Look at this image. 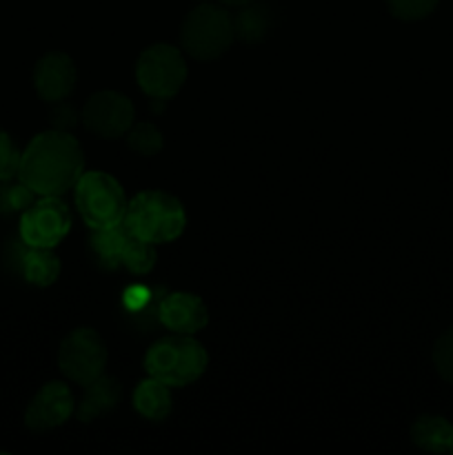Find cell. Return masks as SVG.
<instances>
[{
    "label": "cell",
    "instance_id": "6da1fadb",
    "mask_svg": "<svg viewBox=\"0 0 453 455\" xmlns=\"http://www.w3.org/2000/svg\"><path fill=\"white\" fill-rule=\"evenodd\" d=\"M84 173V154L69 132L49 129L27 142L20 156L18 180L36 196H62Z\"/></svg>",
    "mask_w": 453,
    "mask_h": 455
},
{
    "label": "cell",
    "instance_id": "7a4b0ae2",
    "mask_svg": "<svg viewBox=\"0 0 453 455\" xmlns=\"http://www.w3.org/2000/svg\"><path fill=\"white\" fill-rule=\"evenodd\" d=\"M147 376L164 382L171 389H182V387L194 385L207 371L209 354L203 342L195 340L194 336L185 333H171L147 349L145 360Z\"/></svg>",
    "mask_w": 453,
    "mask_h": 455
},
{
    "label": "cell",
    "instance_id": "3957f363",
    "mask_svg": "<svg viewBox=\"0 0 453 455\" xmlns=\"http://www.w3.org/2000/svg\"><path fill=\"white\" fill-rule=\"evenodd\" d=\"M123 222L136 238L158 247L180 238L187 225V213L173 194L147 189L129 200Z\"/></svg>",
    "mask_w": 453,
    "mask_h": 455
},
{
    "label": "cell",
    "instance_id": "277c9868",
    "mask_svg": "<svg viewBox=\"0 0 453 455\" xmlns=\"http://www.w3.org/2000/svg\"><path fill=\"white\" fill-rule=\"evenodd\" d=\"M234 40V16L220 3L216 4L209 3V0H203L182 20V52L194 58V60H216L222 53L229 52Z\"/></svg>",
    "mask_w": 453,
    "mask_h": 455
},
{
    "label": "cell",
    "instance_id": "5b68a950",
    "mask_svg": "<svg viewBox=\"0 0 453 455\" xmlns=\"http://www.w3.org/2000/svg\"><path fill=\"white\" fill-rule=\"evenodd\" d=\"M74 200L80 218L91 229L120 225L129 204L123 185L107 172H84L74 185Z\"/></svg>",
    "mask_w": 453,
    "mask_h": 455
},
{
    "label": "cell",
    "instance_id": "8992f818",
    "mask_svg": "<svg viewBox=\"0 0 453 455\" xmlns=\"http://www.w3.org/2000/svg\"><path fill=\"white\" fill-rule=\"evenodd\" d=\"M185 52L173 44H149L136 60V83L151 100H169L178 96L187 83Z\"/></svg>",
    "mask_w": 453,
    "mask_h": 455
},
{
    "label": "cell",
    "instance_id": "52a82bcc",
    "mask_svg": "<svg viewBox=\"0 0 453 455\" xmlns=\"http://www.w3.org/2000/svg\"><path fill=\"white\" fill-rule=\"evenodd\" d=\"M107 358L109 355L100 333L91 327H78L62 338L58 349V369L74 385L87 387L105 376Z\"/></svg>",
    "mask_w": 453,
    "mask_h": 455
},
{
    "label": "cell",
    "instance_id": "ba28073f",
    "mask_svg": "<svg viewBox=\"0 0 453 455\" xmlns=\"http://www.w3.org/2000/svg\"><path fill=\"white\" fill-rule=\"evenodd\" d=\"M71 231L69 207L60 196H38L31 207L20 213L18 234L25 247L56 249Z\"/></svg>",
    "mask_w": 453,
    "mask_h": 455
},
{
    "label": "cell",
    "instance_id": "9c48e42d",
    "mask_svg": "<svg viewBox=\"0 0 453 455\" xmlns=\"http://www.w3.org/2000/svg\"><path fill=\"white\" fill-rule=\"evenodd\" d=\"M80 118L93 136L115 140V138L127 136L131 124L136 123V107H133L131 98L124 93L105 89V92H96L89 96Z\"/></svg>",
    "mask_w": 453,
    "mask_h": 455
},
{
    "label": "cell",
    "instance_id": "30bf717a",
    "mask_svg": "<svg viewBox=\"0 0 453 455\" xmlns=\"http://www.w3.org/2000/svg\"><path fill=\"white\" fill-rule=\"evenodd\" d=\"M76 416V398L65 382H47L36 391L25 409V427L34 434L58 429Z\"/></svg>",
    "mask_w": 453,
    "mask_h": 455
},
{
    "label": "cell",
    "instance_id": "8fae6325",
    "mask_svg": "<svg viewBox=\"0 0 453 455\" xmlns=\"http://www.w3.org/2000/svg\"><path fill=\"white\" fill-rule=\"evenodd\" d=\"M76 80H78V69L74 65V58L67 56L65 52L44 53L31 71L36 93L40 100L49 102V105L67 100L74 93Z\"/></svg>",
    "mask_w": 453,
    "mask_h": 455
},
{
    "label": "cell",
    "instance_id": "7c38bea8",
    "mask_svg": "<svg viewBox=\"0 0 453 455\" xmlns=\"http://www.w3.org/2000/svg\"><path fill=\"white\" fill-rule=\"evenodd\" d=\"M158 323L171 333L195 336L209 324V309L200 296L191 291H171L155 307Z\"/></svg>",
    "mask_w": 453,
    "mask_h": 455
},
{
    "label": "cell",
    "instance_id": "4fadbf2b",
    "mask_svg": "<svg viewBox=\"0 0 453 455\" xmlns=\"http://www.w3.org/2000/svg\"><path fill=\"white\" fill-rule=\"evenodd\" d=\"M83 398L76 403V418L84 425L109 413L118 404L120 394H123L120 382L111 376H100L91 385L83 387Z\"/></svg>",
    "mask_w": 453,
    "mask_h": 455
},
{
    "label": "cell",
    "instance_id": "5bb4252c",
    "mask_svg": "<svg viewBox=\"0 0 453 455\" xmlns=\"http://www.w3.org/2000/svg\"><path fill=\"white\" fill-rule=\"evenodd\" d=\"M131 403L133 409L138 411V416H142L149 422H163L167 420L169 413H171L173 409L171 387L155 380V378L147 376L145 380L138 382L136 389H133Z\"/></svg>",
    "mask_w": 453,
    "mask_h": 455
},
{
    "label": "cell",
    "instance_id": "9a60e30c",
    "mask_svg": "<svg viewBox=\"0 0 453 455\" xmlns=\"http://www.w3.org/2000/svg\"><path fill=\"white\" fill-rule=\"evenodd\" d=\"M411 443L429 453L453 451V425L442 416H420L411 425Z\"/></svg>",
    "mask_w": 453,
    "mask_h": 455
},
{
    "label": "cell",
    "instance_id": "2e32d148",
    "mask_svg": "<svg viewBox=\"0 0 453 455\" xmlns=\"http://www.w3.org/2000/svg\"><path fill=\"white\" fill-rule=\"evenodd\" d=\"M20 269L27 284L38 289H47L60 278L62 262L53 249L27 247V251L22 253Z\"/></svg>",
    "mask_w": 453,
    "mask_h": 455
},
{
    "label": "cell",
    "instance_id": "e0dca14e",
    "mask_svg": "<svg viewBox=\"0 0 453 455\" xmlns=\"http://www.w3.org/2000/svg\"><path fill=\"white\" fill-rule=\"evenodd\" d=\"M235 38L247 44H258L266 38L271 29V12L266 4L253 0L251 4H244L234 16Z\"/></svg>",
    "mask_w": 453,
    "mask_h": 455
},
{
    "label": "cell",
    "instance_id": "ac0fdd59",
    "mask_svg": "<svg viewBox=\"0 0 453 455\" xmlns=\"http://www.w3.org/2000/svg\"><path fill=\"white\" fill-rule=\"evenodd\" d=\"M91 251L96 260L100 262L102 269L114 271L120 267V249H123L124 238L129 235V229L124 222L107 229H91Z\"/></svg>",
    "mask_w": 453,
    "mask_h": 455
},
{
    "label": "cell",
    "instance_id": "d6986e66",
    "mask_svg": "<svg viewBox=\"0 0 453 455\" xmlns=\"http://www.w3.org/2000/svg\"><path fill=\"white\" fill-rule=\"evenodd\" d=\"M155 260H158L155 244L145 243L129 231L123 249H120V267H124L133 275H147L155 267Z\"/></svg>",
    "mask_w": 453,
    "mask_h": 455
},
{
    "label": "cell",
    "instance_id": "ffe728a7",
    "mask_svg": "<svg viewBox=\"0 0 453 455\" xmlns=\"http://www.w3.org/2000/svg\"><path fill=\"white\" fill-rule=\"evenodd\" d=\"M127 147L138 156H158L164 149V136L154 123L149 120H142V123H133L131 129L127 132Z\"/></svg>",
    "mask_w": 453,
    "mask_h": 455
},
{
    "label": "cell",
    "instance_id": "44dd1931",
    "mask_svg": "<svg viewBox=\"0 0 453 455\" xmlns=\"http://www.w3.org/2000/svg\"><path fill=\"white\" fill-rule=\"evenodd\" d=\"M393 18L404 22H417L429 18L438 9L440 0H385Z\"/></svg>",
    "mask_w": 453,
    "mask_h": 455
},
{
    "label": "cell",
    "instance_id": "7402d4cb",
    "mask_svg": "<svg viewBox=\"0 0 453 455\" xmlns=\"http://www.w3.org/2000/svg\"><path fill=\"white\" fill-rule=\"evenodd\" d=\"M0 213H22L27 207L34 204V200L38 196L29 189L27 185H22L20 180L16 185H7V182H0Z\"/></svg>",
    "mask_w": 453,
    "mask_h": 455
},
{
    "label": "cell",
    "instance_id": "603a6c76",
    "mask_svg": "<svg viewBox=\"0 0 453 455\" xmlns=\"http://www.w3.org/2000/svg\"><path fill=\"white\" fill-rule=\"evenodd\" d=\"M431 360H433L438 376L444 382H449V385H453V324L440 333V338L433 345V351H431Z\"/></svg>",
    "mask_w": 453,
    "mask_h": 455
},
{
    "label": "cell",
    "instance_id": "cb8c5ba5",
    "mask_svg": "<svg viewBox=\"0 0 453 455\" xmlns=\"http://www.w3.org/2000/svg\"><path fill=\"white\" fill-rule=\"evenodd\" d=\"M22 151L18 149L13 138L4 129H0V182H9L18 178Z\"/></svg>",
    "mask_w": 453,
    "mask_h": 455
},
{
    "label": "cell",
    "instance_id": "d4e9b609",
    "mask_svg": "<svg viewBox=\"0 0 453 455\" xmlns=\"http://www.w3.org/2000/svg\"><path fill=\"white\" fill-rule=\"evenodd\" d=\"M149 302H151V289L145 287V284H131V287L124 289L123 305L124 309L131 311V314H140V311H145Z\"/></svg>",
    "mask_w": 453,
    "mask_h": 455
},
{
    "label": "cell",
    "instance_id": "484cf974",
    "mask_svg": "<svg viewBox=\"0 0 453 455\" xmlns=\"http://www.w3.org/2000/svg\"><path fill=\"white\" fill-rule=\"evenodd\" d=\"M78 116H76L74 107L65 105V100L56 102V109L52 111V123L53 129H60V132H69L76 123H78Z\"/></svg>",
    "mask_w": 453,
    "mask_h": 455
},
{
    "label": "cell",
    "instance_id": "4316f807",
    "mask_svg": "<svg viewBox=\"0 0 453 455\" xmlns=\"http://www.w3.org/2000/svg\"><path fill=\"white\" fill-rule=\"evenodd\" d=\"M218 3L226 9H240V7H244V4H251L253 0H218Z\"/></svg>",
    "mask_w": 453,
    "mask_h": 455
},
{
    "label": "cell",
    "instance_id": "83f0119b",
    "mask_svg": "<svg viewBox=\"0 0 453 455\" xmlns=\"http://www.w3.org/2000/svg\"><path fill=\"white\" fill-rule=\"evenodd\" d=\"M451 453H453V451H451Z\"/></svg>",
    "mask_w": 453,
    "mask_h": 455
}]
</instances>
